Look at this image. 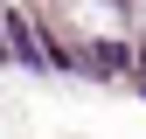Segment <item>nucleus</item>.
Returning <instances> with one entry per match:
<instances>
[{
	"instance_id": "f257e3e1",
	"label": "nucleus",
	"mask_w": 146,
	"mask_h": 139,
	"mask_svg": "<svg viewBox=\"0 0 146 139\" xmlns=\"http://www.w3.org/2000/svg\"><path fill=\"white\" fill-rule=\"evenodd\" d=\"M84 70L118 77V70H132V49H125V42H90V49H84Z\"/></svg>"
}]
</instances>
